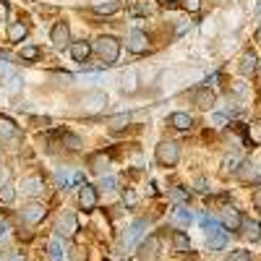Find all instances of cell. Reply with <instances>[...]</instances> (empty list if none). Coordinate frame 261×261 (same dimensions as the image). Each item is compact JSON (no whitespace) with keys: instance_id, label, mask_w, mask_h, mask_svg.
<instances>
[{"instance_id":"obj_32","label":"cell","mask_w":261,"mask_h":261,"mask_svg":"<svg viewBox=\"0 0 261 261\" xmlns=\"http://www.w3.org/2000/svg\"><path fill=\"white\" fill-rule=\"evenodd\" d=\"M60 141L68 146V149H81V139L76 136V134H63L60 136Z\"/></svg>"},{"instance_id":"obj_30","label":"cell","mask_w":261,"mask_h":261,"mask_svg":"<svg viewBox=\"0 0 261 261\" xmlns=\"http://www.w3.org/2000/svg\"><path fill=\"white\" fill-rule=\"evenodd\" d=\"M243 227H246V238H251V241H258V238H261V225H258V222L248 220Z\"/></svg>"},{"instance_id":"obj_3","label":"cell","mask_w":261,"mask_h":261,"mask_svg":"<svg viewBox=\"0 0 261 261\" xmlns=\"http://www.w3.org/2000/svg\"><path fill=\"white\" fill-rule=\"evenodd\" d=\"M154 154H157V162L162 167H172V165H178V160H180V146L175 141H160Z\"/></svg>"},{"instance_id":"obj_40","label":"cell","mask_w":261,"mask_h":261,"mask_svg":"<svg viewBox=\"0 0 261 261\" xmlns=\"http://www.w3.org/2000/svg\"><path fill=\"white\" fill-rule=\"evenodd\" d=\"M123 201H125L128 206H134V204H136V193H134V191H125V196H123Z\"/></svg>"},{"instance_id":"obj_25","label":"cell","mask_w":261,"mask_h":261,"mask_svg":"<svg viewBox=\"0 0 261 261\" xmlns=\"http://www.w3.org/2000/svg\"><path fill=\"white\" fill-rule=\"evenodd\" d=\"M243 165V160H241V154H227L225 160H222V170L225 172H238V167Z\"/></svg>"},{"instance_id":"obj_18","label":"cell","mask_w":261,"mask_h":261,"mask_svg":"<svg viewBox=\"0 0 261 261\" xmlns=\"http://www.w3.org/2000/svg\"><path fill=\"white\" fill-rule=\"evenodd\" d=\"M160 253V238H149V241L141 246V258L144 261H154Z\"/></svg>"},{"instance_id":"obj_36","label":"cell","mask_w":261,"mask_h":261,"mask_svg":"<svg viewBox=\"0 0 261 261\" xmlns=\"http://www.w3.org/2000/svg\"><path fill=\"white\" fill-rule=\"evenodd\" d=\"M115 186H118V180H115L113 175H102V180H99V188H105V191H115Z\"/></svg>"},{"instance_id":"obj_47","label":"cell","mask_w":261,"mask_h":261,"mask_svg":"<svg viewBox=\"0 0 261 261\" xmlns=\"http://www.w3.org/2000/svg\"><path fill=\"white\" fill-rule=\"evenodd\" d=\"M256 42H258V45H261V27H258V32H256Z\"/></svg>"},{"instance_id":"obj_2","label":"cell","mask_w":261,"mask_h":261,"mask_svg":"<svg viewBox=\"0 0 261 261\" xmlns=\"http://www.w3.org/2000/svg\"><path fill=\"white\" fill-rule=\"evenodd\" d=\"M94 53L105 60V63H115L120 55V42L115 37H99L94 42Z\"/></svg>"},{"instance_id":"obj_34","label":"cell","mask_w":261,"mask_h":261,"mask_svg":"<svg viewBox=\"0 0 261 261\" xmlns=\"http://www.w3.org/2000/svg\"><path fill=\"white\" fill-rule=\"evenodd\" d=\"M21 58H24V60H37L39 58V47H34V45L21 47Z\"/></svg>"},{"instance_id":"obj_33","label":"cell","mask_w":261,"mask_h":261,"mask_svg":"<svg viewBox=\"0 0 261 261\" xmlns=\"http://www.w3.org/2000/svg\"><path fill=\"white\" fill-rule=\"evenodd\" d=\"M128 123H130V115H128V113H123V115H115V118L110 120L113 130H120V128H125Z\"/></svg>"},{"instance_id":"obj_48","label":"cell","mask_w":261,"mask_h":261,"mask_svg":"<svg viewBox=\"0 0 261 261\" xmlns=\"http://www.w3.org/2000/svg\"><path fill=\"white\" fill-rule=\"evenodd\" d=\"M11 261H24V258H21V256H13V258H11Z\"/></svg>"},{"instance_id":"obj_8","label":"cell","mask_w":261,"mask_h":261,"mask_svg":"<svg viewBox=\"0 0 261 261\" xmlns=\"http://www.w3.org/2000/svg\"><path fill=\"white\" fill-rule=\"evenodd\" d=\"M238 178H241L243 183H258L261 180V170L256 162H243L241 167H238Z\"/></svg>"},{"instance_id":"obj_42","label":"cell","mask_w":261,"mask_h":261,"mask_svg":"<svg viewBox=\"0 0 261 261\" xmlns=\"http://www.w3.org/2000/svg\"><path fill=\"white\" fill-rule=\"evenodd\" d=\"M212 123H214L217 128H220V125H225V123H227V118H225V115H212Z\"/></svg>"},{"instance_id":"obj_21","label":"cell","mask_w":261,"mask_h":261,"mask_svg":"<svg viewBox=\"0 0 261 261\" xmlns=\"http://www.w3.org/2000/svg\"><path fill=\"white\" fill-rule=\"evenodd\" d=\"M47 248H50V258H53V261H63V256H65V246H63V238H60V235L53 238Z\"/></svg>"},{"instance_id":"obj_22","label":"cell","mask_w":261,"mask_h":261,"mask_svg":"<svg viewBox=\"0 0 261 261\" xmlns=\"http://www.w3.org/2000/svg\"><path fill=\"white\" fill-rule=\"evenodd\" d=\"M172 248L180 251V253H186V251L191 248V241H188V235H186L183 230H175V232H172Z\"/></svg>"},{"instance_id":"obj_39","label":"cell","mask_w":261,"mask_h":261,"mask_svg":"<svg viewBox=\"0 0 261 261\" xmlns=\"http://www.w3.org/2000/svg\"><path fill=\"white\" fill-rule=\"evenodd\" d=\"M251 134H253V141L258 144V141H261V123H253V125H251Z\"/></svg>"},{"instance_id":"obj_5","label":"cell","mask_w":261,"mask_h":261,"mask_svg":"<svg viewBox=\"0 0 261 261\" xmlns=\"http://www.w3.org/2000/svg\"><path fill=\"white\" fill-rule=\"evenodd\" d=\"M144 235H146V220H134V225L128 227V232H125V238H123V246H125V248H134Z\"/></svg>"},{"instance_id":"obj_11","label":"cell","mask_w":261,"mask_h":261,"mask_svg":"<svg viewBox=\"0 0 261 261\" xmlns=\"http://www.w3.org/2000/svg\"><path fill=\"white\" fill-rule=\"evenodd\" d=\"M222 225H225L227 230H241V227H243V217L238 214V209L227 206V209L222 212Z\"/></svg>"},{"instance_id":"obj_6","label":"cell","mask_w":261,"mask_h":261,"mask_svg":"<svg viewBox=\"0 0 261 261\" xmlns=\"http://www.w3.org/2000/svg\"><path fill=\"white\" fill-rule=\"evenodd\" d=\"M105 105H107V94L105 92H86L81 97V107L86 113H97V110H102Z\"/></svg>"},{"instance_id":"obj_44","label":"cell","mask_w":261,"mask_h":261,"mask_svg":"<svg viewBox=\"0 0 261 261\" xmlns=\"http://www.w3.org/2000/svg\"><path fill=\"white\" fill-rule=\"evenodd\" d=\"M253 204H256V209H261V188L253 193Z\"/></svg>"},{"instance_id":"obj_16","label":"cell","mask_w":261,"mask_h":261,"mask_svg":"<svg viewBox=\"0 0 261 261\" xmlns=\"http://www.w3.org/2000/svg\"><path fill=\"white\" fill-rule=\"evenodd\" d=\"M21 191H24L27 196H42V191H45V183H42V178L32 175V178H27L24 183H21Z\"/></svg>"},{"instance_id":"obj_35","label":"cell","mask_w":261,"mask_h":261,"mask_svg":"<svg viewBox=\"0 0 261 261\" xmlns=\"http://www.w3.org/2000/svg\"><path fill=\"white\" fill-rule=\"evenodd\" d=\"M71 186H84V175L81 172H68V180H65V188Z\"/></svg>"},{"instance_id":"obj_9","label":"cell","mask_w":261,"mask_h":261,"mask_svg":"<svg viewBox=\"0 0 261 261\" xmlns=\"http://www.w3.org/2000/svg\"><path fill=\"white\" fill-rule=\"evenodd\" d=\"M79 204H81L84 209H94V206H97V188L89 186V183L79 186Z\"/></svg>"},{"instance_id":"obj_38","label":"cell","mask_w":261,"mask_h":261,"mask_svg":"<svg viewBox=\"0 0 261 261\" xmlns=\"http://www.w3.org/2000/svg\"><path fill=\"white\" fill-rule=\"evenodd\" d=\"M183 8L191 11V13H196V11L201 8V0H183Z\"/></svg>"},{"instance_id":"obj_24","label":"cell","mask_w":261,"mask_h":261,"mask_svg":"<svg viewBox=\"0 0 261 261\" xmlns=\"http://www.w3.org/2000/svg\"><path fill=\"white\" fill-rule=\"evenodd\" d=\"M253 71H256V55H253V53H246V55L241 58V73L248 76V73H253Z\"/></svg>"},{"instance_id":"obj_7","label":"cell","mask_w":261,"mask_h":261,"mask_svg":"<svg viewBox=\"0 0 261 261\" xmlns=\"http://www.w3.org/2000/svg\"><path fill=\"white\" fill-rule=\"evenodd\" d=\"M21 217H24V222H29V225H39L47 217V209H45V204H29V206L21 209Z\"/></svg>"},{"instance_id":"obj_28","label":"cell","mask_w":261,"mask_h":261,"mask_svg":"<svg viewBox=\"0 0 261 261\" xmlns=\"http://www.w3.org/2000/svg\"><path fill=\"white\" fill-rule=\"evenodd\" d=\"M170 201L172 204H188V188H172L170 191Z\"/></svg>"},{"instance_id":"obj_43","label":"cell","mask_w":261,"mask_h":261,"mask_svg":"<svg viewBox=\"0 0 261 261\" xmlns=\"http://www.w3.org/2000/svg\"><path fill=\"white\" fill-rule=\"evenodd\" d=\"M196 188H199V191H204V193L209 191V188H206V180H204V178H199V180H196Z\"/></svg>"},{"instance_id":"obj_23","label":"cell","mask_w":261,"mask_h":261,"mask_svg":"<svg viewBox=\"0 0 261 261\" xmlns=\"http://www.w3.org/2000/svg\"><path fill=\"white\" fill-rule=\"evenodd\" d=\"M118 8H120L118 0H105V3H97V6H94V13H99V16H113V13H118Z\"/></svg>"},{"instance_id":"obj_31","label":"cell","mask_w":261,"mask_h":261,"mask_svg":"<svg viewBox=\"0 0 261 261\" xmlns=\"http://www.w3.org/2000/svg\"><path fill=\"white\" fill-rule=\"evenodd\" d=\"M13 199H16V188H13L11 183H3V186H0V201L11 204Z\"/></svg>"},{"instance_id":"obj_15","label":"cell","mask_w":261,"mask_h":261,"mask_svg":"<svg viewBox=\"0 0 261 261\" xmlns=\"http://www.w3.org/2000/svg\"><path fill=\"white\" fill-rule=\"evenodd\" d=\"M92 55V47H89V42H73L71 45V58L76 60V63H86V58Z\"/></svg>"},{"instance_id":"obj_13","label":"cell","mask_w":261,"mask_h":261,"mask_svg":"<svg viewBox=\"0 0 261 261\" xmlns=\"http://www.w3.org/2000/svg\"><path fill=\"white\" fill-rule=\"evenodd\" d=\"M107 167H110V157H107L105 151H99V154H92V157H89V170L97 172V175H105Z\"/></svg>"},{"instance_id":"obj_37","label":"cell","mask_w":261,"mask_h":261,"mask_svg":"<svg viewBox=\"0 0 261 261\" xmlns=\"http://www.w3.org/2000/svg\"><path fill=\"white\" fill-rule=\"evenodd\" d=\"M227 261H251V253L248 251H232Z\"/></svg>"},{"instance_id":"obj_45","label":"cell","mask_w":261,"mask_h":261,"mask_svg":"<svg viewBox=\"0 0 261 261\" xmlns=\"http://www.w3.org/2000/svg\"><path fill=\"white\" fill-rule=\"evenodd\" d=\"M6 178H8V172H6V170H0V183H6Z\"/></svg>"},{"instance_id":"obj_29","label":"cell","mask_w":261,"mask_h":261,"mask_svg":"<svg viewBox=\"0 0 261 261\" xmlns=\"http://www.w3.org/2000/svg\"><path fill=\"white\" fill-rule=\"evenodd\" d=\"M21 86H24V81H21V76H8V84H6V92L11 97H16L21 92Z\"/></svg>"},{"instance_id":"obj_27","label":"cell","mask_w":261,"mask_h":261,"mask_svg":"<svg viewBox=\"0 0 261 261\" xmlns=\"http://www.w3.org/2000/svg\"><path fill=\"white\" fill-rule=\"evenodd\" d=\"M24 37H27V27L24 24H11L8 27V39L11 42H21Z\"/></svg>"},{"instance_id":"obj_1","label":"cell","mask_w":261,"mask_h":261,"mask_svg":"<svg viewBox=\"0 0 261 261\" xmlns=\"http://www.w3.org/2000/svg\"><path fill=\"white\" fill-rule=\"evenodd\" d=\"M201 222H204V227H206V243H209V248H212V251L225 248V243H227V227H225L222 222L206 220V217H201Z\"/></svg>"},{"instance_id":"obj_41","label":"cell","mask_w":261,"mask_h":261,"mask_svg":"<svg viewBox=\"0 0 261 261\" xmlns=\"http://www.w3.org/2000/svg\"><path fill=\"white\" fill-rule=\"evenodd\" d=\"M6 18H8V3L0 0V21H6Z\"/></svg>"},{"instance_id":"obj_26","label":"cell","mask_w":261,"mask_h":261,"mask_svg":"<svg viewBox=\"0 0 261 261\" xmlns=\"http://www.w3.org/2000/svg\"><path fill=\"white\" fill-rule=\"evenodd\" d=\"M16 134H18L16 125L6 118H0V139H16Z\"/></svg>"},{"instance_id":"obj_17","label":"cell","mask_w":261,"mask_h":261,"mask_svg":"<svg viewBox=\"0 0 261 261\" xmlns=\"http://www.w3.org/2000/svg\"><path fill=\"white\" fill-rule=\"evenodd\" d=\"M58 230H60V235H65V238H73L76 230H79L76 217H73V214H65L63 220H60V225H58Z\"/></svg>"},{"instance_id":"obj_49","label":"cell","mask_w":261,"mask_h":261,"mask_svg":"<svg viewBox=\"0 0 261 261\" xmlns=\"http://www.w3.org/2000/svg\"><path fill=\"white\" fill-rule=\"evenodd\" d=\"M162 3H175V0H162Z\"/></svg>"},{"instance_id":"obj_10","label":"cell","mask_w":261,"mask_h":261,"mask_svg":"<svg viewBox=\"0 0 261 261\" xmlns=\"http://www.w3.org/2000/svg\"><path fill=\"white\" fill-rule=\"evenodd\" d=\"M50 39H53V45H55V47H65V45H68V39H71V29H68V24L58 21V24L53 27Z\"/></svg>"},{"instance_id":"obj_19","label":"cell","mask_w":261,"mask_h":261,"mask_svg":"<svg viewBox=\"0 0 261 261\" xmlns=\"http://www.w3.org/2000/svg\"><path fill=\"white\" fill-rule=\"evenodd\" d=\"M191 220H193V217H191V212L186 209V204H178L175 212H172V222H175L178 227H188Z\"/></svg>"},{"instance_id":"obj_20","label":"cell","mask_w":261,"mask_h":261,"mask_svg":"<svg viewBox=\"0 0 261 261\" xmlns=\"http://www.w3.org/2000/svg\"><path fill=\"white\" fill-rule=\"evenodd\" d=\"M191 123H193V120H191L188 113H172V115H170V125L178 128V130H188Z\"/></svg>"},{"instance_id":"obj_4","label":"cell","mask_w":261,"mask_h":261,"mask_svg":"<svg viewBox=\"0 0 261 261\" xmlns=\"http://www.w3.org/2000/svg\"><path fill=\"white\" fill-rule=\"evenodd\" d=\"M125 47L134 53V55H144L146 53V47H149V37L144 34V32H139V29H134L128 34V39H125Z\"/></svg>"},{"instance_id":"obj_12","label":"cell","mask_w":261,"mask_h":261,"mask_svg":"<svg viewBox=\"0 0 261 261\" xmlns=\"http://www.w3.org/2000/svg\"><path fill=\"white\" fill-rule=\"evenodd\" d=\"M136 86H139V73H136L134 68H128V71L120 73V89H123L125 94L136 92Z\"/></svg>"},{"instance_id":"obj_46","label":"cell","mask_w":261,"mask_h":261,"mask_svg":"<svg viewBox=\"0 0 261 261\" xmlns=\"http://www.w3.org/2000/svg\"><path fill=\"white\" fill-rule=\"evenodd\" d=\"M6 230H8V227H6L3 222H0V238H3V235H6Z\"/></svg>"},{"instance_id":"obj_14","label":"cell","mask_w":261,"mask_h":261,"mask_svg":"<svg viewBox=\"0 0 261 261\" xmlns=\"http://www.w3.org/2000/svg\"><path fill=\"white\" fill-rule=\"evenodd\" d=\"M193 105L199 107V110H212V107H214V92L199 89V92L193 94Z\"/></svg>"}]
</instances>
